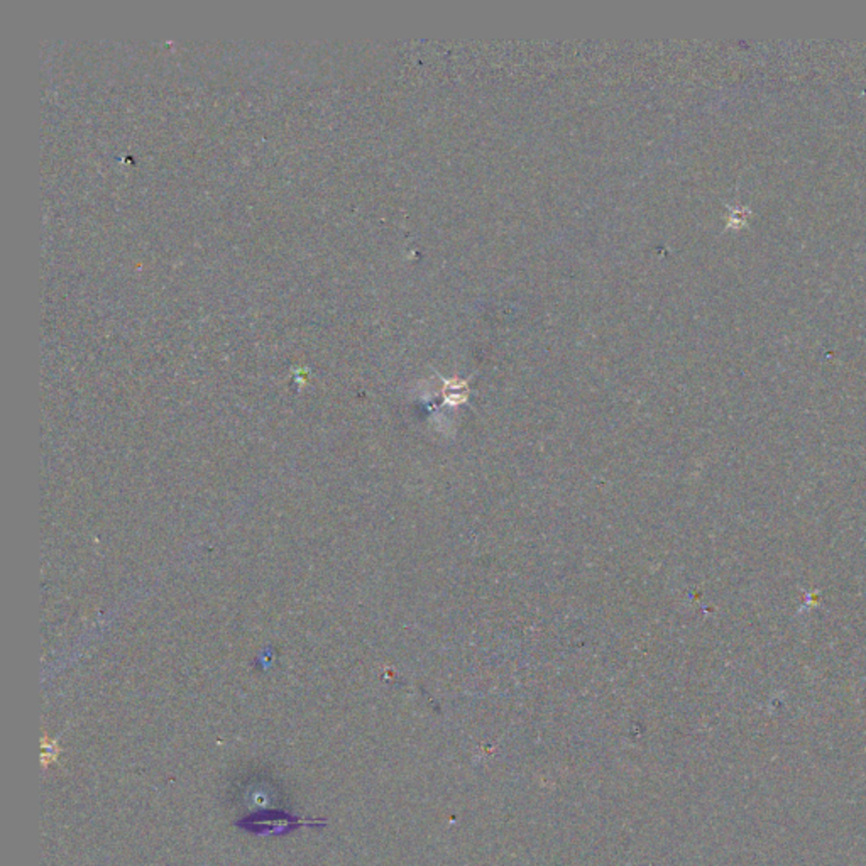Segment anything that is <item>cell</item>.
Wrapping results in <instances>:
<instances>
[{
    "mask_svg": "<svg viewBox=\"0 0 866 866\" xmlns=\"http://www.w3.org/2000/svg\"><path fill=\"white\" fill-rule=\"evenodd\" d=\"M276 789H274L273 785H269V783H251L249 789L244 792V800L246 804H253L258 805V807H264V805H273V802H276L279 799H276Z\"/></svg>",
    "mask_w": 866,
    "mask_h": 866,
    "instance_id": "cell-1",
    "label": "cell"
}]
</instances>
